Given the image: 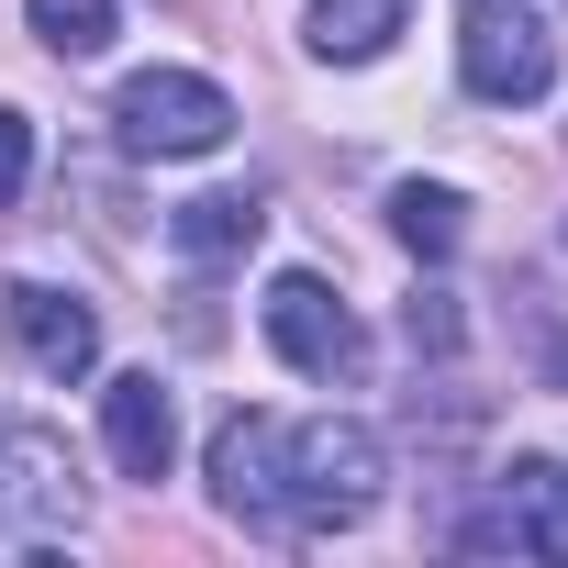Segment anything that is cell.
<instances>
[{
    "mask_svg": "<svg viewBox=\"0 0 568 568\" xmlns=\"http://www.w3.org/2000/svg\"><path fill=\"white\" fill-rule=\"evenodd\" d=\"M379 479H390V457H379L368 424H335V413L278 424V446H267V524H291V535L357 524V513H379Z\"/></svg>",
    "mask_w": 568,
    "mask_h": 568,
    "instance_id": "obj_1",
    "label": "cell"
},
{
    "mask_svg": "<svg viewBox=\"0 0 568 568\" xmlns=\"http://www.w3.org/2000/svg\"><path fill=\"white\" fill-rule=\"evenodd\" d=\"M457 79L490 112H524L557 90V12L546 0H457Z\"/></svg>",
    "mask_w": 568,
    "mask_h": 568,
    "instance_id": "obj_2",
    "label": "cell"
},
{
    "mask_svg": "<svg viewBox=\"0 0 568 568\" xmlns=\"http://www.w3.org/2000/svg\"><path fill=\"white\" fill-rule=\"evenodd\" d=\"M112 134H123L134 156H212V145L234 134V101H223L201 68H134V79L112 90Z\"/></svg>",
    "mask_w": 568,
    "mask_h": 568,
    "instance_id": "obj_3",
    "label": "cell"
},
{
    "mask_svg": "<svg viewBox=\"0 0 568 568\" xmlns=\"http://www.w3.org/2000/svg\"><path fill=\"white\" fill-rule=\"evenodd\" d=\"M256 324H267L278 368H302V379H357V368H368V335H357V313L324 291L313 267H278V278H267V302H256Z\"/></svg>",
    "mask_w": 568,
    "mask_h": 568,
    "instance_id": "obj_4",
    "label": "cell"
},
{
    "mask_svg": "<svg viewBox=\"0 0 568 568\" xmlns=\"http://www.w3.org/2000/svg\"><path fill=\"white\" fill-rule=\"evenodd\" d=\"M479 557H557L568 568V457H513L490 479V501L468 513Z\"/></svg>",
    "mask_w": 568,
    "mask_h": 568,
    "instance_id": "obj_5",
    "label": "cell"
},
{
    "mask_svg": "<svg viewBox=\"0 0 568 568\" xmlns=\"http://www.w3.org/2000/svg\"><path fill=\"white\" fill-rule=\"evenodd\" d=\"M57 524H79V457L45 424H12L0 435V535H57Z\"/></svg>",
    "mask_w": 568,
    "mask_h": 568,
    "instance_id": "obj_6",
    "label": "cell"
},
{
    "mask_svg": "<svg viewBox=\"0 0 568 568\" xmlns=\"http://www.w3.org/2000/svg\"><path fill=\"white\" fill-rule=\"evenodd\" d=\"M0 313H12L23 368H45V379H90V368H101V313H90L79 291H57V278H12Z\"/></svg>",
    "mask_w": 568,
    "mask_h": 568,
    "instance_id": "obj_7",
    "label": "cell"
},
{
    "mask_svg": "<svg viewBox=\"0 0 568 568\" xmlns=\"http://www.w3.org/2000/svg\"><path fill=\"white\" fill-rule=\"evenodd\" d=\"M101 446H112L123 479H168V457H179V413H168V379H156V368H123V379L101 390Z\"/></svg>",
    "mask_w": 568,
    "mask_h": 568,
    "instance_id": "obj_8",
    "label": "cell"
},
{
    "mask_svg": "<svg viewBox=\"0 0 568 568\" xmlns=\"http://www.w3.org/2000/svg\"><path fill=\"white\" fill-rule=\"evenodd\" d=\"M256 234H267V201H256V190H201V201L168 212V245H179L190 267H223V256H245Z\"/></svg>",
    "mask_w": 568,
    "mask_h": 568,
    "instance_id": "obj_9",
    "label": "cell"
},
{
    "mask_svg": "<svg viewBox=\"0 0 568 568\" xmlns=\"http://www.w3.org/2000/svg\"><path fill=\"white\" fill-rule=\"evenodd\" d=\"M402 23H413V0H313V12H302V45H313L324 68H368V57H390Z\"/></svg>",
    "mask_w": 568,
    "mask_h": 568,
    "instance_id": "obj_10",
    "label": "cell"
},
{
    "mask_svg": "<svg viewBox=\"0 0 568 568\" xmlns=\"http://www.w3.org/2000/svg\"><path fill=\"white\" fill-rule=\"evenodd\" d=\"M390 234H402L413 256H457V245H468V201H457L446 179H402V190H390Z\"/></svg>",
    "mask_w": 568,
    "mask_h": 568,
    "instance_id": "obj_11",
    "label": "cell"
},
{
    "mask_svg": "<svg viewBox=\"0 0 568 568\" xmlns=\"http://www.w3.org/2000/svg\"><path fill=\"white\" fill-rule=\"evenodd\" d=\"M23 23H34L57 57H101V45H112V0H23Z\"/></svg>",
    "mask_w": 568,
    "mask_h": 568,
    "instance_id": "obj_12",
    "label": "cell"
},
{
    "mask_svg": "<svg viewBox=\"0 0 568 568\" xmlns=\"http://www.w3.org/2000/svg\"><path fill=\"white\" fill-rule=\"evenodd\" d=\"M23 179H34V123H23L12 101H0V212L23 201Z\"/></svg>",
    "mask_w": 568,
    "mask_h": 568,
    "instance_id": "obj_13",
    "label": "cell"
}]
</instances>
